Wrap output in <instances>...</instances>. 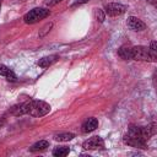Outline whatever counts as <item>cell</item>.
Segmentation results:
<instances>
[{"instance_id": "cell-11", "label": "cell", "mask_w": 157, "mask_h": 157, "mask_svg": "<svg viewBox=\"0 0 157 157\" xmlns=\"http://www.w3.org/2000/svg\"><path fill=\"white\" fill-rule=\"evenodd\" d=\"M70 148L66 146H58L53 150V156L55 157H65L66 155H69Z\"/></svg>"}, {"instance_id": "cell-7", "label": "cell", "mask_w": 157, "mask_h": 157, "mask_svg": "<svg viewBox=\"0 0 157 157\" xmlns=\"http://www.w3.org/2000/svg\"><path fill=\"white\" fill-rule=\"evenodd\" d=\"M98 128V120L96 118H88L82 124V131L83 132H91Z\"/></svg>"}, {"instance_id": "cell-4", "label": "cell", "mask_w": 157, "mask_h": 157, "mask_svg": "<svg viewBox=\"0 0 157 157\" xmlns=\"http://www.w3.org/2000/svg\"><path fill=\"white\" fill-rule=\"evenodd\" d=\"M126 11V6L119 2H109L104 6V13L110 16V17H115V16H120Z\"/></svg>"}, {"instance_id": "cell-20", "label": "cell", "mask_w": 157, "mask_h": 157, "mask_svg": "<svg viewBox=\"0 0 157 157\" xmlns=\"http://www.w3.org/2000/svg\"><path fill=\"white\" fill-rule=\"evenodd\" d=\"M0 5H1V4H0Z\"/></svg>"}, {"instance_id": "cell-10", "label": "cell", "mask_w": 157, "mask_h": 157, "mask_svg": "<svg viewBox=\"0 0 157 157\" xmlns=\"http://www.w3.org/2000/svg\"><path fill=\"white\" fill-rule=\"evenodd\" d=\"M47 147H49V142L47 141V140H40V141H38V142H36L31 148H29V151L31 152H37V151H43V150H45Z\"/></svg>"}, {"instance_id": "cell-18", "label": "cell", "mask_w": 157, "mask_h": 157, "mask_svg": "<svg viewBox=\"0 0 157 157\" xmlns=\"http://www.w3.org/2000/svg\"><path fill=\"white\" fill-rule=\"evenodd\" d=\"M147 1H148L150 4H152L153 6H156V0H147Z\"/></svg>"}, {"instance_id": "cell-13", "label": "cell", "mask_w": 157, "mask_h": 157, "mask_svg": "<svg viewBox=\"0 0 157 157\" xmlns=\"http://www.w3.org/2000/svg\"><path fill=\"white\" fill-rule=\"evenodd\" d=\"M74 137H75V135L71 134V132H61V134H58L54 139H55L56 141L65 142V141H70V140H72Z\"/></svg>"}, {"instance_id": "cell-14", "label": "cell", "mask_w": 157, "mask_h": 157, "mask_svg": "<svg viewBox=\"0 0 157 157\" xmlns=\"http://www.w3.org/2000/svg\"><path fill=\"white\" fill-rule=\"evenodd\" d=\"M94 17H96V20L98 21V22H103L104 21V18H105V13H104V11L103 10H101V9H96V11H94Z\"/></svg>"}, {"instance_id": "cell-12", "label": "cell", "mask_w": 157, "mask_h": 157, "mask_svg": "<svg viewBox=\"0 0 157 157\" xmlns=\"http://www.w3.org/2000/svg\"><path fill=\"white\" fill-rule=\"evenodd\" d=\"M118 55L121 59H124V60H130L131 59V48H129V47H121L118 50Z\"/></svg>"}, {"instance_id": "cell-8", "label": "cell", "mask_w": 157, "mask_h": 157, "mask_svg": "<svg viewBox=\"0 0 157 157\" xmlns=\"http://www.w3.org/2000/svg\"><path fill=\"white\" fill-rule=\"evenodd\" d=\"M0 75L4 76V77H6L9 81H16V75H15L13 71L10 70L6 65L0 64Z\"/></svg>"}, {"instance_id": "cell-2", "label": "cell", "mask_w": 157, "mask_h": 157, "mask_svg": "<svg viewBox=\"0 0 157 157\" xmlns=\"http://www.w3.org/2000/svg\"><path fill=\"white\" fill-rule=\"evenodd\" d=\"M131 59L139 60V61H156L157 60V53L151 52L148 48L144 45H136L131 48Z\"/></svg>"}, {"instance_id": "cell-1", "label": "cell", "mask_w": 157, "mask_h": 157, "mask_svg": "<svg viewBox=\"0 0 157 157\" xmlns=\"http://www.w3.org/2000/svg\"><path fill=\"white\" fill-rule=\"evenodd\" d=\"M50 112V105L44 101H28L26 102V114L39 118Z\"/></svg>"}, {"instance_id": "cell-5", "label": "cell", "mask_w": 157, "mask_h": 157, "mask_svg": "<svg viewBox=\"0 0 157 157\" xmlns=\"http://www.w3.org/2000/svg\"><path fill=\"white\" fill-rule=\"evenodd\" d=\"M82 147L85 150H98V148H103L104 147V141L99 136H93V137H90L88 140H86L82 144Z\"/></svg>"}, {"instance_id": "cell-3", "label": "cell", "mask_w": 157, "mask_h": 157, "mask_svg": "<svg viewBox=\"0 0 157 157\" xmlns=\"http://www.w3.org/2000/svg\"><path fill=\"white\" fill-rule=\"evenodd\" d=\"M50 15V11L48 9H43V7H36V9H32L29 12H27L23 17V21L28 25H33V23H37L39 22L40 20L48 17Z\"/></svg>"}, {"instance_id": "cell-17", "label": "cell", "mask_w": 157, "mask_h": 157, "mask_svg": "<svg viewBox=\"0 0 157 157\" xmlns=\"http://www.w3.org/2000/svg\"><path fill=\"white\" fill-rule=\"evenodd\" d=\"M61 0H47L44 4L47 5V6H53V5H56L58 2H60Z\"/></svg>"}, {"instance_id": "cell-6", "label": "cell", "mask_w": 157, "mask_h": 157, "mask_svg": "<svg viewBox=\"0 0 157 157\" xmlns=\"http://www.w3.org/2000/svg\"><path fill=\"white\" fill-rule=\"evenodd\" d=\"M126 25L128 27L131 29V31H144L146 28V25L137 17L135 16H130L128 17V21H126Z\"/></svg>"}, {"instance_id": "cell-16", "label": "cell", "mask_w": 157, "mask_h": 157, "mask_svg": "<svg viewBox=\"0 0 157 157\" xmlns=\"http://www.w3.org/2000/svg\"><path fill=\"white\" fill-rule=\"evenodd\" d=\"M87 1H90V0H76L72 5H71V7H76V6H80V5H82V4H86Z\"/></svg>"}, {"instance_id": "cell-15", "label": "cell", "mask_w": 157, "mask_h": 157, "mask_svg": "<svg viewBox=\"0 0 157 157\" xmlns=\"http://www.w3.org/2000/svg\"><path fill=\"white\" fill-rule=\"evenodd\" d=\"M151 52H155V53H157V42L156 40H152L151 43H150V48H148Z\"/></svg>"}, {"instance_id": "cell-19", "label": "cell", "mask_w": 157, "mask_h": 157, "mask_svg": "<svg viewBox=\"0 0 157 157\" xmlns=\"http://www.w3.org/2000/svg\"><path fill=\"white\" fill-rule=\"evenodd\" d=\"M20 1H26V0H20Z\"/></svg>"}, {"instance_id": "cell-9", "label": "cell", "mask_w": 157, "mask_h": 157, "mask_svg": "<svg viewBox=\"0 0 157 157\" xmlns=\"http://www.w3.org/2000/svg\"><path fill=\"white\" fill-rule=\"evenodd\" d=\"M58 60V55H49V56H44L42 59H39L38 65L40 67H49L52 64H54Z\"/></svg>"}]
</instances>
